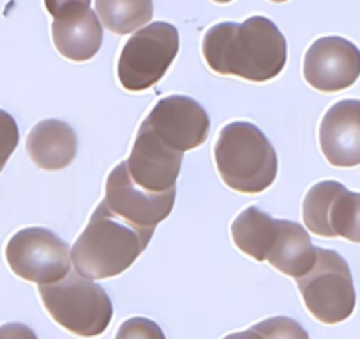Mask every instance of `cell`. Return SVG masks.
<instances>
[{
  "instance_id": "1",
  "label": "cell",
  "mask_w": 360,
  "mask_h": 339,
  "mask_svg": "<svg viewBox=\"0 0 360 339\" xmlns=\"http://www.w3.org/2000/svg\"><path fill=\"white\" fill-rule=\"evenodd\" d=\"M202 53L216 75L263 83L285 69L288 46L272 20L251 16L244 23L221 22L210 27L203 34Z\"/></svg>"
},
{
  "instance_id": "2",
  "label": "cell",
  "mask_w": 360,
  "mask_h": 339,
  "mask_svg": "<svg viewBox=\"0 0 360 339\" xmlns=\"http://www.w3.org/2000/svg\"><path fill=\"white\" fill-rule=\"evenodd\" d=\"M152 235L115 216L103 200L71 249L75 271L90 279L115 278L136 262Z\"/></svg>"
},
{
  "instance_id": "3",
  "label": "cell",
  "mask_w": 360,
  "mask_h": 339,
  "mask_svg": "<svg viewBox=\"0 0 360 339\" xmlns=\"http://www.w3.org/2000/svg\"><path fill=\"white\" fill-rule=\"evenodd\" d=\"M217 172L237 193L258 195L278 177V155L269 138L251 122H231L219 131L214 147Z\"/></svg>"
},
{
  "instance_id": "4",
  "label": "cell",
  "mask_w": 360,
  "mask_h": 339,
  "mask_svg": "<svg viewBox=\"0 0 360 339\" xmlns=\"http://www.w3.org/2000/svg\"><path fill=\"white\" fill-rule=\"evenodd\" d=\"M37 286L46 313L71 334L96 338L110 327L113 318L112 299L90 278L71 271L58 281Z\"/></svg>"
},
{
  "instance_id": "5",
  "label": "cell",
  "mask_w": 360,
  "mask_h": 339,
  "mask_svg": "<svg viewBox=\"0 0 360 339\" xmlns=\"http://www.w3.org/2000/svg\"><path fill=\"white\" fill-rule=\"evenodd\" d=\"M307 311L325 325L348 320L355 311L356 293L345 258L332 249L316 248V264L297 279Z\"/></svg>"
},
{
  "instance_id": "6",
  "label": "cell",
  "mask_w": 360,
  "mask_h": 339,
  "mask_svg": "<svg viewBox=\"0 0 360 339\" xmlns=\"http://www.w3.org/2000/svg\"><path fill=\"white\" fill-rule=\"evenodd\" d=\"M180 37L175 25L154 22L138 30L119 57L117 75L126 91L141 92L161 82L179 53Z\"/></svg>"
},
{
  "instance_id": "7",
  "label": "cell",
  "mask_w": 360,
  "mask_h": 339,
  "mask_svg": "<svg viewBox=\"0 0 360 339\" xmlns=\"http://www.w3.org/2000/svg\"><path fill=\"white\" fill-rule=\"evenodd\" d=\"M6 262L18 278L46 285L71 272V249L46 228H23L9 238Z\"/></svg>"
},
{
  "instance_id": "8",
  "label": "cell",
  "mask_w": 360,
  "mask_h": 339,
  "mask_svg": "<svg viewBox=\"0 0 360 339\" xmlns=\"http://www.w3.org/2000/svg\"><path fill=\"white\" fill-rule=\"evenodd\" d=\"M302 216L307 230L320 237L360 242V193L348 191L341 182L314 184L304 198Z\"/></svg>"
},
{
  "instance_id": "9",
  "label": "cell",
  "mask_w": 360,
  "mask_h": 339,
  "mask_svg": "<svg viewBox=\"0 0 360 339\" xmlns=\"http://www.w3.org/2000/svg\"><path fill=\"white\" fill-rule=\"evenodd\" d=\"M175 196L176 188L152 193L134 184L126 161L119 162L106 179L105 202L108 209L140 230L155 231V226L172 214Z\"/></svg>"
},
{
  "instance_id": "10",
  "label": "cell",
  "mask_w": 360,
  "mask_h": 339,
  "mask_svg": "<svg viewBox=\"0 0 360 339\" xmlns=\"http://www.w3.org/2000/svg\"><path fill=\"white\" fill-rule=\"evenodd\" d=\"M141 126L180 152L202 147L210 133V119L205 108L193 98L179 94L159 99Z\"/></svg>"
},
{
  "instance_id": "11",
  "label": "cell",
  "mask_w": 360,
  "mask_h": 339,
  "mask_svg": "<svg viewBox=\"0 0 360 339\" xmlns=\"http://www.w3.org/2000/svg\"><path fill=\"white\" fill-rule=\"evenodd\" d=\"M359 76L360 50L345 37H320L304 57V78L311 87L325 94L352 87Z\"/></svg>"
},
{
  "instance_id": "12",
  "label": "cell",
  "mask_w": 360,
  "mask_h": 339,
  "mask_svg": "<svg viewBox=\"0 0 360 339\" xmlns=\"http://www.w3.org/2000/svg\"><path fill=\"white\" fill-rule=\"evenodd\" d=\"M182 158L184 152L168 147L150 129L141 126L126 165L134 184L152 193H165L175 188Z\"/></svg>"
},
{
  "instance_id": "13",
  "label": "cell",
  "mask_w": 360,
  "mask_h": 339,
  "mask_svg": "<svg viewBox=\"0 0 360 339\" xmlns=\"http://www.w3.org/2000/svg\"><path fill=\"white\" fill-rule=\"evenodd\" d=\"M320 147L332 166L360 165V101L345 99L327 110L320 124Z\"/></svg>"
},
{
  "instance_id": "14",
  "label": "cell",
  "mask_w": 360,
  "mask_h": 339,
  "mask_svg": "<svg viewBox=\"0 0 360 339\" xmlns=\"http://www.w3.org/2000/svg\"><path fill=\"white\" fill-rule=\"evenodd\" d=\"M51 39L64 58L86 62L101 50L103 27L96 11L90 8H76L53 18Z\"/></svg>"
},
{
  "instance_id": "15",
  "label": "cell",
  "mask_w": 360,
  "mask_h": 339,
  "mask_svg": "<svg viewBox=\"0 0 360 339\" xmlns=\"http://www.w3.org/2000/svg\"><path fill=\"white\" fill-rule=\"evenodd\" d=\"M78 136L68 122L58 119L41 120L27 136V152L41 170H64L75 161Z\"/></svg>"
},
{
  "instance_id": "16",
  "label": "cell",
  "mask_w": 360,
  "mask_h": 339,
  "mask_svg": "<svg viewBox=\"0 0 360 339\" xmlns=\"http://www.w3.org/2000/svg\"><path fill=\"white\" fill-rule=\"evenodd\" d=\"M266 260L276 271L299 279L316 264V245L311 242L306 228L299 223L279 219L278 237Z\"/></svg>"
},
{
  "instance_id": "17",
  "label": "cell",
  "mask_w": 360,
  "mask_h": 339,
  "mask_svg": "<svg viewBox=\"0 0 360 339\" xmlns=\"http://www.w3.org/2000/svg\"><path fill=\"white\" fill-rule=\"evenodd\" d=\"M278 230L279 219L263 212L259 207H248L231 223V238L244 255L263 262L274 245Z\"/></svg>"
},
{
  "instance_id": "18",
  "label": "cell",
  "mask_w": 360,
  "mask_h": 339,
  "mask_svg": "<svg viewBox=\"0 0 360 339\" xmlns=\"http://www.w3.org/2000/svg\"><path fill=\"white\" fill-rule=\"evenodd\" d=\"M96 15L110 32L126 36L147 25L154 16L152 0H96Z\"/></svg>"
},
{
  "instance_id": "19",
  "label": "cell",
  "mask_w": 360,
  "mask_h": 339,
  "mask_svg": "<svg viewBox=\"0 0 360 339\" xmlns=\"http://www.w3.org/2000/svg\"><path fill=\"white\" fill-rule=\"evenodd\" d=\"M263 339H309L306 328L288 316H272L252 327Z\"/></svg>"
},
{
  "instance_id": "20",
  "label": "cell",
  "mask_w": 360,
  "mask_h": 339,
  "mask_svg": "<svg viewBox=\"0 0 360 339\" xmlns=\"http://www.w3.org/2000/svg\"><path fill=\"white\" fill-rule=\"evenodd\" d=\"M115 339H166V335L154 320L143 316H134L120 325L115 334Z\"/></svg>"
},
{
  "instance_id": "21",
  "label": "cell",
  "mask_w": 360,
  "mask_h": 339,
  "mask_svg": "<svg viewBox=\"0 0 360 339\" xmlns=\"http://www.w3.org/2000/svg\"><path fill=\"white\" fill-rule=\"evenodd\" d=\"M20 141V129L15 117L6 110H0V172L4 170L13 152L16 151Z\"/></svg>"
},
{
  "instance_id": "22",
  "label": "cell",
  "mask_w": 360,
  "mask_h": 339,
  "mask_svg": "<svg viewBox=\"0 0 360 339\" xmlns=\"http://www.w3.org/2000/svg\"><path fill=\"white\" fill-rule=\"evenodd\" d=\"M92 0H44V8L53 18L76 8H90Z\"/></svg>"
},
{
  "instance_id": "23",
  "label": "cell",
  "mask_w": 360,
  "mask_h": 339,
  "mask_svg": "<svg viewBox=\"0 0 360 339\" xmlns=\"http://www.w3.org/2000/svg\"><path fill=\"white\" fill-rule=\"evenodd\" d=\"M0 339H37V335L23 324H4L0 325Z\"/></svg>"
},
{
  "instance_id": "24",
  "label": "cell",
  "mask_w": 360,
  "mask_h": 339,
  "mask_svg": "<svg viewBox=\"0 0 360 339\" xmlns=\"http://www.w3.org/2000/svg\"><path fill=\"white\" fill-rule=\"evenodd\" d=\"M223 339H263L258 332L251 331H242V332H233V334H228L226 338Z\"/></svg>"
},
{
  "instance_id": "25",
  "label": "cell",
  "mask_w": 360,
  "mask_h": 339,
  "mask_svg": "<svg viewBox=\"0 0 360 339\" xmlns=\"http://www.w3.org/2000/svg\"><path fill=\"white\" fill-rule=\"evenodd\" d=\"M212 2H217V4H228L231 0H212Z\"/></svg>"
},
{
  "instance_id": "26",
  "label": "cell",
  "mask_w": 360,
  "mask_h": 339,
  "mask_svg": "<svg viewBox=\"0 0 360 339\" xmlns=\"http://www.w3.org/2000/svg\"><path fill=\"white\" fill-rule=\"evenodd\" d=\"M270 2H288V0H270Z\"/></svg>"
}]
</instances>
